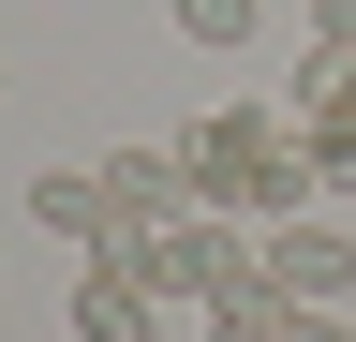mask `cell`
<instances>
[{
	"instance_id": "cell-1",
	"label": "cell",
	"mask_w": 356,
	"mask_h": 342,
	"mask_svg": "<svg viewBox=\"0 0 356 342\" xmlns=\"http://www.w3.org/2000/svg\"><path fill=\"white\" fill-rule=\"evenodd\" d=\"M178 179H193V208H238V224H297L312 208V134H282L267 104H222L178 134Z\"/></svg>"
},
{
	"instance_id": "cell-2",
	"label": "cell",
	"mask_w": 356,
	"mask_h": 342,
	"mask_svg": "<svg viewBox=\"0 0 356 342\" xmlns=\"http://www.w3.org/2000/svg\"><path fill=\"white\" fill-rule=\"evenodd\" d=\"M134 268H149V297H222L252 268V238H238V208H178V224L134 238Z\"/></svg>"
},
{
	"instance_id": "cell-3",
	"label": "cell",
	"mask_w": 356,
	"mask_h": 342,
	"mask_svg": "<svg viewBox=\"0 0 356 342\" xmlns=\"http://www.w3.org/2000/svg\"><path fill=\"white\" fill-rule=\"evenodd\" d=\"M60 327H74V342H163V297H149V268H134V238L74 268V297H60Z\"/></svg>"
},
{
	"instance_id": "cell-4",
	"label": "cell",
	"mask_w": 356,
	"mask_h": 342,
	"mask_svg": "<svg viewBox=\"0 0 356 342\" xmlns=\"http://www.w3.org/2000/svg\"><path fill=\"white\" fill-rule=\"evenodd\" d=\"M267 268H282V297H356V238L341 224H267Z\"/></svg>"
},
{
	"instance_id": "cell-5",
	"label": "cell",
	"mask_w": 356,
	"mask_h": 342,
	"mask_svg": "<svg viewBox=\"0 0 356 342\" xmlns=\"http://www.w3.org/2000/svg\"><path fill=\"white\" fill-rule=\"evenodd\" d=\"M30 208H44L60 238H89V253H119V194H104V164H44V179H30Z\"/></svg>"
},
{
	"instance_id": "cell-6",
	"label": "cell",
	"mask_w": 356,
	"mask_h": 342,
	"mask_svg": "<svg viewBox=\"0 0 356 342\" xmlns=\"http://www.w3.org/2000/svg\"><path fill=\"white\" fill-rule=\"evenodd\" d=\"M104 194H119V238H149V224H178V208H193L178 149H119V164H104Z\"/></svg>"
},
{
	"instance_id": "cell-7",
	"label": "cell",
	"mask_w": 356,
	"mask_h": 342,
	"mask_svg": "<svg viewBox=\"0 0 356 342\" xmlns=\"http://www.w3.org/2000/svg\"><path fill=\"white\" fill-rule=\"evenodd\" d=\"M178 30H193V45H252V0H163Z\"/></svg>"
},
{
	"instance_id": "cell-8",
	"label": "cell",
	"mask_w": 356,
	"mask_h": 342,
	"mask_svg": "<svg viewBox=\"0 0 356 342\" xmlns=\"http://www.w3.org/2000/svg\"><path fill=\"white\" fill-rule=\"evenodd\" d=\"M282 342H356V313H341V297H297V313H282Z\"/></svg>"
},
{
	"instance_id": "cell-9",
	"label": "cell",
	"mask_w": 356,
	"mask_h": 342,
	"mask_svg": "<svg viewBox=\"0 0 356 342\" xmlns=\"http://www.w3.org/2000/svg\"><path fill=\"white\" fill-rule=\"evenodd\" d=\"M312 45H327V60H356V0H312Z\"/></svg>"
}]
</instances>
